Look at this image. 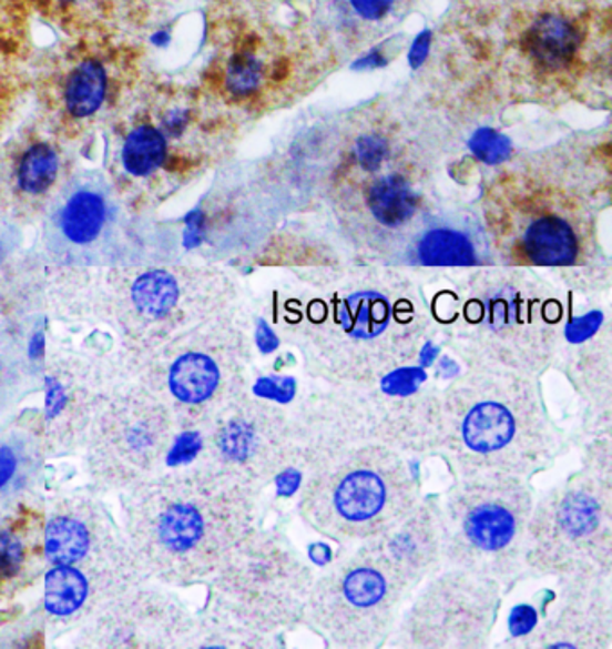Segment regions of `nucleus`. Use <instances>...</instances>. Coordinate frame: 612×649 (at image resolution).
<instances>
[{"mask_svg": "<svg viewBox=\"0 0 612 649\" xmlns=\"http://www.w3.org/2000/svg\"><path fill=\"white\" fill-rule=\"evenodd\" d=\"M255 489L205 463L137 484L126 503L133 558L165 584L214 576L257 531Z\"/></svg>", "mask_w": 612, "mask_h": 649, "instance_id": "1", "label": "nucleus"}, {"mask_svg": "<svg viewBox=\"0 0 612 649\" xmlns=\"http://www.w3.org/2000/svg\"><path fill=\"white\" fill-rule=\"evenodd\" d=\"M440 561L437 507L419 503L396 529L354 546L316 576L302 621L338 648L385 645L402 605Z\"/></svg>", "mask_w": 612, "mask_h": 649, "instance_id": "2", "label": "nucleus"}, {"mask_svg": "<svg viewBox=\"0 0 612 649\" xmlns=\"http://www.w3.org/2000/svg\"><path fill=\"white\" fill-rule=\"evenodd\" d=\"M435 448L460 475L503 474L528 479L562 448L538 378L471 367L440 391Z\"/></svg>", "mask_w": 612, "mask_h": 649, "instance_id": "3", "label": "nucleus"}, {"mask_svg": "<svg viewBox=\"0 0 612 649\" xmlns=\"http://www.w3.org/2000/svg\"><path fill=\"white\" fill-rule=\"evenodd\" d=\"M419 503L417 477L400 452L356 437L309 466L298 511L320 535L359 546L396 529Z\"/></svg>", "mask_w": 612, "mask_h": 649, "instance_id": "4", "label": "nucleus"}, {"mask_svg": "<svg viewBox=\"0 0 612 649\" xmlns=\"http://www.w3.org/2000/svg\"><path fill=\"white\" fill-rule=\"evenodd\" d=\"M612 454L594 443L570 479L533 503L524 564L562 585L609 581L612 570Z\"/></svg>", "mask_w": 612, "mask_h": 649, "instance_id": "5", "label": "nucleus"}, {"mask_svg": "<svg viewBox=\"0 0 612 649\" xmlns=\"http://www.w3.org/2000/svg\"><path fill=\"white\" fill-rule=\"evenodd\" d=\"M307 317L316 332L309 335L307 358L325 384L370 387L417 353L414 303L394 301L387 290L365 286L330 303L312 301Z\"/></svg>", "mask_w": 612, "mask_h": 649, "instance_id": "6", "label": "nucleus"}, {"mask_svg": "<svg viewBox=\"0 0 612 649\" xmlns=\"http://www.w3.org/2000/svg\"><path fill=\"white\" fill-rule=\"evenodd\" d=\"M533 497L523 477L460 475L437 507L440 558L510 587L527 570V529Z\"/></svg>", "mask_w": 612, "mask_h": 649, "instance_id": "7", "label": "nucleus"}, {"mask_svg": "<svg viewBox=\"0 0 612 649\" xmlns=\"http://www.w3.org/2000/svg\"><path fill=\"white\" fill-rule=\"evenodd\" d=\"M315 578L283 533L255 531L214 574L217 616L264 645V636L302 622Z\"/></svg>", "mask_w": 612, "mask_h": 649, "instance_id": "8", "label": "nucleus"}, {"mask_svg": "<svg viewBox=\"0 0 612 649\" xmlns=\"http://www.w3.org/2000/svg\"><path fill=\"white\" fill-rule=\"evenodd\" d=\"M176 419L146 385H133L104 402L86 434V460L95 479L135 488L153 477L170 450Z\"/></svg>", "mask_w": 612, "mask_h": 649, "instance_id": "9", "label": "nucleus"}, {"mask_svg": "<svg viewBox=\"0 0 612 649\" xmlns=\"http://www.w3.org/2000/svg\"><path fill=\"white\" fill-rule=\"evenodd\" d=\"M500 585L467 570L429 579L391 631L399 648H483L500 613Z\"/></svg>", "mask_w": 612, "mask_h": 649, "instance_id": "10", "label": "nucleus"}, {"mask_svg": "<svg viewBox=\"0 0 612 649\" xmlns=\"http://www.w3.org/2000/svg\"><path fill=\"white\" fill-rule=\"evenodd\" d=\"M245 346L239 338H202L165 351L144 384L176 422L200 428L246 394Z\"/></svg>", "mask_w": 612, "mask_h": 649, "instance_id": "11", "label": "nucleus"}, {"mask_svg": "<svg viewBox=\"0 0 612 649\" xmlns=\"http://www.w3.org/2000/svg\"><path fill=\"white\" fill-rule=\"evenodd\" d=\"M561 608L528 645L541 648H609L612 607L609 581L562 585Z\"/></svg>", "mask_w": 612, "mask_h": 649, "instance_id": "12", "label": "nucleus"}, {"mask_svg": "<svg viewBox=\"0 0 612 649\" xmlns=\"http://www.w3.org/2000/svg\"><path fill=\"white\" fill-rule=\"evenodd\" d=\"M45 399H43L42 436L49 446L60 450L78 445L85 439L90 425L100 413L104 402L103 382L89 375V371L65 369L60 367L43 378Z\"/></svg>", "mask_w": 612, "mask_h": 649, "instance_id": "13", "label": "nucleus"}, {"mask_svg": "<svg viewBox=\"0 0 612 649\" xmlns=\"http://www.w3.org/2000/svg\"><path fill=\"white\" fill-rule=\"evenodd\" d=\"M185 303L184 286L175 272L150 268L139 274L128 290V306L133 321L155 327L171 323Z\"/></svg>", "mask_w": 612, "mask_h": 649, "instance_id": "14", "label": "nucleus"}, {"mask_svg": "<svg viewBox=\"0 0 612 649\" xmlns=\"http://www.w3.org/2000/svg\"><path fill=\"white\" fill-rule=\"evenodd\" d=\"M521 252L532 265H575L580 256L579 236L564 219L544 216L528 225L521 240Z\"/></svg>", "mask_w": 612, "mask_h": 649, "instance_id": "15", "label": "nucleus"}, {"mask_svg": "<svg viewBox=\"0 0 612 649\" xmlns=\"http://www.w3.org/2000/svg\"><path fill=\"white\" fill-rule=\"evenodd\" d=\"M101 541H98L100 546ZM94 533L83 515L57 513L43 529V555L49 564L78 565L94 552Z\"/></svg>", "mask_w": 612, "mask_h": 649, "instance_id": "16", "label": "nucleus"}, {"mask_svg": "<svg viewBox=\"0 0 612 649\" xmlns=\"http://www.w3.org/2000/svg\"><path fill=\"white\" fill-rule=\"evenodd\" d=\"M579 29L559 14H544L528 29V52L539 65L547 69L568 65L579 51Z\"/></svg>", "mask_w": 612, "mask_h": 649, "instance_id": "17", "label": "nucleus"}, {"mask_svg": "<svg viewBox=\"0 0 612 649\" xmlns=\"http://www.w3.org/2000/svg\"><path fill=\"white\" fill-rule=\"evenodd\" d=\"M92 574V572H90ZM80 565H57L45 574L43 581V607L58 619H69L80 613L92 598V581L101 579L90 576Z\"/></svg>", "mask_w": 612, "mask_h": 649, "instance_id": "18", "label": "nucleus"}, {"mask_svg": "<svg viewBox=\"0 0 612 649\" xmlns=\"http://www.w3.org/2000/svg\"><path fill=\"white\" fill-rule=\"evenodd\" d=\"M106 220V204L98 191L80 190L60 214V231L72 245H89L100 237Z\"/></svg>", "mask_w": 612, "mask_h": 649, "instance_id": "19", "label": "nucleus"}, {"mask_svg": "<svg viewBox=\"0 0 612 649\" xmlns=\"http://www.w3.org/2000/svg\"><path fill=\"white\" fill-rule=\"evenodd\" d=\"M415 257L425 266H469L480 263L471 237L449 227L431 229L420 237Z\"/></svg>", "mask_w": 612, "mask_h": 649, "instance_id": "20", "label": "nucleus"}, {"mask_svg": "<svg viewBox=\"0 0 612 649\" xmlns=\"http://www.w3.org/2000/svg\"><path fill=\"white\" fill-rule=\"evenodd\" d=\"M368 207L374 219L385 227H400L414 219L417 196L406 179L399 175L382 176L368 190Z\"/></svg>", "mask_w": 612, "mask_h": 649, "instance_id": "21", "label": "nucleus"}, {"mask_svg": "<svg viewBox=\"0 0 612 649\" xmlns=\"http://www.w3.org/2000/svg\"><path fill=\"white\" fill-rule=\"evenodd\" d=\"M106 94V71L98 60H85L75 67L67 81V109L74 118H89L100 110Z\"/></svg>", "mask_w": 612, "mask_h": 649, "instance_id": "22", "label": "nucleus"}, {"mask_svg": "<svg viewBox=\"0 0 612 649\" xmlns=\"http://www.w3.org/2000/svg\"><path fill=\"white\" fill-rule=\"evenodd\" d=\"M167 143L161 130L142 124L126 138L123 146L124 170L133 176H147L164 164Z\"/></svg>", "mask_w": 612, "mask_h": 649, "instance_id": "23", "label": "nucleus"}, {"mask_svg": "<svg viewBox=\"0 0 612 649\" xmlns=\"http://www.w3.org/2000/svg\"><path fill=\"white\" fill-rule=\"evenodd\" d=\"M58 170H60V161L51 146L37 144V146L29 148L20 161V190L26 191L29 195L45 193L51 187L52 182L57 181Z\"/></svg>", "mask_w": 612, "mask_h": 649, "instance_id": "24", "label": "nucleus"}, {"mask_svg": "<svg viewBox=\"0 0 612 649\" xmlns=\"http://www.w3.org/2000/svg\"><path fill=\"white\" fill-rule=\"evenodd\" d=\"M263 80V65L252 52H237L226 67V89L234 95L245 98L259 89Z\"/></svg>", "mask_w": 612, "mask_h": 649, "instance_id": "25", "label": "nucleus"}, {"mask_svg": "<svg viewBox=\"0 0 612 649\" xmlns=\"http://www.w3.org/2000/svg\"><path fill=\"white\" fill-rule=\"evenodd\" d=\"M469 148L486 164H501L512 155V141L492 129H480L472 133Z\"/></svg>", "mask_w": 612, "mask_h": 649, "instance_id": "26", "label": "nucleus"}, {"mask_svg": "<svg viewBox=\"0 0 612 649\" xmlns=\"http://www.w3.org/2000/svg\"><path fill=\"white\" fill-rule=\"evenodd\" d=\"M202 448V430L200 428H185L184 432H180L178 436L175 437V442L165 454L167 465H188V463L198 459Z\"/></svg>", "mask_w": 612, "mask_h": 649, "instance_id": "27", "label": "nucleus"}, {"mask_svg": "<svg viewBox=\"0 0 612 649\" xmlns=\"http://www.w3.org/2000/svg\"><path fill=\"white\" fill-rule=\"evenodd\" d=\"M24 564V546L19 536L0 531V579H11Z\"/></svg>", "mask_w": 612, "mask_h": 649, "instance_id": "28", "label": "nucleus"}, {"mask_svg": "<svg viewBox=\"0 0 612 649\" xmlns=\"http://www.w3.org/2000/svg\"><path fill=\"white\" fill-rule=\"evenodd\" d=\"M354 155L359 166L365 171H376L381 168L388 155V143L381 135H363L354 146Z\"/></svg>", "mask_w": 612, "mask_h": 649, "instance_id": "29", "label": "nucleus"}, {"mask_svg": "<svg viewBox=\"0 0 612 649\" xmlns=\"http://www.w3.org/2000/svg\"><path fill=\"white\" fill-rule=\"evenodd\" d=\"M603 323V315L600 312H591L584 317H577L570 321L565 327V338L573 344H582L588 338L593 337L599 332Z\"/></svg>", "mask_w": 612, "mask_h": 649, "instance_id": "30", "label": "nucleus"}, {"mask_svg": "<svg viewBox=\"0 0 612 649\" xmlns=\"http://www.w3.org/2000/svg\"><path fill=\"white\" fill-rule=\"evenodd\" d=\"M19 468L20 457L13 446L0 445V494L13 486Z\"/></svg>", "mask_w": 612, "mask_h": 649, "instance_id": "31", "label": "nucleus"}, {"mask_svg": "<svg viewBox=\"0 0 612 649\" xmlns=\"http://www.w3.org/2000/svg\"><path fill=\"white\" fill-rule=\"evenodd\" d=\"M349 4L359 19L376 22L390 13L396 0H349Z\"/></svg>", "mask_w": 612, "mask_h": 649, "instance_id": "32", "label": "nucleus"}, {"mask_svg": "<svg viewBox=\"0 0 612 649\" xmlns=\"http://www.w3.org/2000/svg\"><path fill=\"white\" fill-rule=\"evenodd\" d=\"M429 45H431V33L429 31H422L414 40V43H411L410 54H408L411 69H419L426 62V58L429 54Z\"/></svg>", "mask_w": 612, "mask_h": 649, "instance_id": "33", "label": "nucleus"}, {"mask_svg": "<svg viewBox=\"0 0 612 649\" xmlns=\"http://www.w3.org/2000/svg\"><path fill=\"white\" fill-rule=\"evenodd\" d=\"M188 123V114L185 110H171L170 114L162 119V129L167 135H180Z\"/></svg>", "mask_w": 612, "mask_h": 649, "instance_id": "34", "label": "nucleus"}, {"mask_svg": "<svg viewBox=\"0 0 612 649\" xmlns=\"http://www.w3.org/2000/svg\"><path fill=\"white\" fill-rule=\"evenodd\" d=\"M203 234V214L200 211H193L187 216V233H185V245L194 247L202 242Z\"/></svg>", "mask_w": 612, "mask_h": 649, "instance_id": "35", "label": "nucleus"}, {"mask_svg": "<svg viewBox=\"0 0 612 649\" xmlns=\"http://www.w3.org/2000/svg\"><path fill=\"white\" fill-rule=\"evenodd\" d=\"M382 65H387V58L379 49H374L365 57L359 58L358 62L354 63L353 69H356V71H370V69H379Z\"/></svg>", "mask_w": 612, "mask_h": 649, "instance_id": "36", "label": "nucleus"}, {"mask_svg": "<svg viewBox=\"0 0 612 649\" xmlns=\"http://www.w3.org/2000/svg\"><path fill=\"white\" fill-rule=\"evenodd\" d=\"M255 341H257V346H259L264 353H269V351H274L275 347L278 346L277 335L272 332V327H269L266 323H259V327H257V335H255Z\"/></svg>", "mask_w": 612, "mask_h": 649, "instance_id": "37", "label": "nucleus"}, {"mask_svg": "<svg viewBox=\"0 0 612 649\" xmlns=\"http://www.w3.org/2000/svg\"><path fill=\"white\" fill-rule=\"evenodd\" d=\"M43 355H45V335L42 332H37L29 342V358L40 361Z\"/></svg>", "mask_w": 612, "mask_h": 649, "instance_id": "38", "label": "nucleus"}, {"mask_svg": "<svg viewBox=\"0 0 612 649\" xmlns=\"http://www.w3.org/2000/svg\"><path fill=\"white\" fill-rule=\"evenodd\" d=\"M170 42L171 33L170 31H167V29L156 31V33H153V37H151V43H153V45H156V48H167V45H170Z\"/></svg>", "mask_w": 612, "mask_h": 649, "instance_id": "39", "label": "nucleus"}, {"mask_svg": "<svg viewBox=\"0 0 612 649\" xmlns=\"http://www.w3.org/2000/svg\"><path fill=\"white\" fill-rule=\"evenodd\" d=\"M58 2H62V4H75L78 0H58Z\"/></svg>", "mask_w": 612, "mask_h": 649, "instance_id": "40", "label": "nucleus"}]
</instances>
